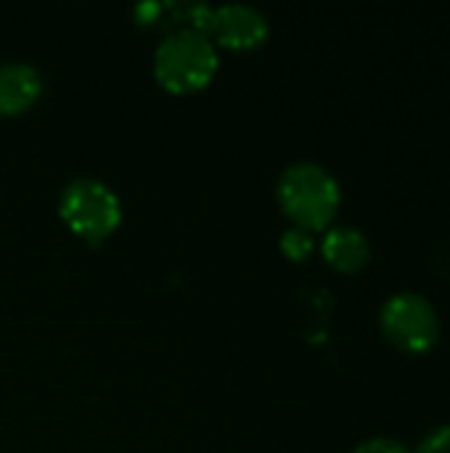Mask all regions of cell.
<instances>
[{
	"label": "cell",
	"mask_w": 450,
	"mask_h": 453,
	"mask_svg": "<svg viewBox=\"0 0 450 453\" xmlns=\"http://www.w3.org/2000/svg\"><path fill=\"white\" fill-rule=\"evenodd\" d=\"M276 199L284 215L308 234L329 231L339 212L342 191L337 178L318 162H292L276 183Z\"/></svg>",
	"instance_id": "cell-1"
},
{
	"label": "cell",
	"mask_w": 450,
	"mask_h": 453,
	"mask_svg": "<svg viewBox=\"0 0 450 453\" xmlns=\"http://www.w3.org/2000/svg\"><path fill=\"white\" fill-rule=\"evenodd\" d=\"M217 48L199 29H170L154 48V77L175 96H188L212 82L217 74Z\"/></svg>",
	"instance_id": "cell-2"
},
{
	"label": "cell",
	"mask_w": 450,
	"mask_h": 453,
	"mask_svg": "<svg viewBox=\"0 0 450 453\" xmlns=\"http://www.w3.org/2000/svg\"><path fill=\"white\" fill-rule=\"evenodd\" d=\"M58 215L74 236L88 244H98L119 228L122 202L103 180L74 178L58 196Z\"/></svg>",
	"instance_id": "cell-3"
},
{
	"label": "cell",
	"mask_w": 450,
	"mask_h": 453,
	"mask_svg": "<svg viewBox=\"0 0 450 453\" xmlns=\"http://www.w3.org/2000/svg\"><path fill=\"white\" fill-rule=\"evenodd\" d=\"M382 337L411 356L427 353L440 337V316L435 305L419 292H398L379 311Z\"/></svg>",
	"instance_id": "cell-4"
},
{
	"label": "cell",
	"mask_w": 450,
	"mask_h": 453,
	"mask_svg": "<svg viewBox=\"0 0 450 453\" xmlns=\"http://www.w3.org/2000/svg\"><path fill=\"white\" fill-rule=\"evenodd\" d=\"M271 35V24L263 11L247 3H225L212 8L207 21V37L228 50H255Z\"/></svg>",
	"instance_id": "cell-5"
},
{
	"label": "cell",
	"mask_w": 450,
	"mask_h": 453,
	"mask_svg": "<svg viewBox=\"0 0 450 453\" xmlns=\"http://www.w3.org/2000/svg\"><path fill=\"white\" fill-rule=\"evenodd\" d=\"M321 255L324 260L339 271V273H358L369 265L371 260V242L361 228L353 226H337L324 234L321 242Z\"/></svg>",
	"instance_id": "cell-6"
},
{
	"label": "cell",
	"mask_w": 450,
	"mask_h": 453,
	"mask_svg": "<svg viewBox=\"0 0 450 453\" xmlns=\"http://www.w3.org/2000/svg\"><path fill=\"white\" fill-rule=\"evenodd\" d=\"M42 93V77L32 64H0V117L27 111Z\"/></svg>",
	"instance_id": "cell-7"
},
{
	"label": "cell",
	"mask_w": 450,
	"mask_h": 453,
	"mask_svg": "<svg viewBox=\"0 0 450 453\" xmlns=\"http://www.w3.org/2000/svg\"><path fill=\"white\" fill-rule=\"evenodd\" d=\"M278 247H281V252H284L292 263H305V260L313 255V250H316V239H313V234H308V231L292 226V228H286V231L281 234Z\"/></svg>",
	"instance_id": "cell-8"
},
{
	"label": "cell",
	"mask_w": 450,
	"mask_h": 453,
	"mask_svg": "<svg viewBox=\"0 0 450 453\" xmlns=\"http://www.w3.org/2000/svg\"><path fill=\"white\" fill-rule=\"evenodd\" d=\"M414 453H450V425L432 427L416 446Z\"/></svg>",
	"instance_id": "cell-9"
},
{
	"label": "cell",
	"mask_w": 450,
	"mask_h": 453,
	"mask_svg": "<svg viewBox=\"0 0 450 453\" xmlns=\"http://www.w3.org/2000/svg\"><path fill=\"white\" fill-rule=\"evenodd\" d=\"M353 453H414L406 443L395 441V438H369V441H361Z\"/></svg>",
	"instance_id": "cell-10"
}]
</instances>
